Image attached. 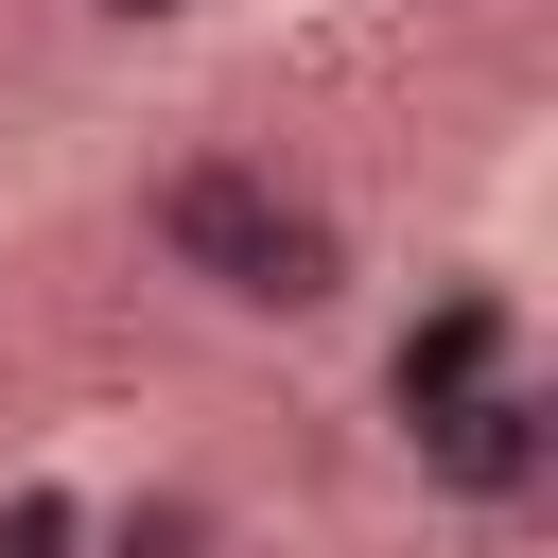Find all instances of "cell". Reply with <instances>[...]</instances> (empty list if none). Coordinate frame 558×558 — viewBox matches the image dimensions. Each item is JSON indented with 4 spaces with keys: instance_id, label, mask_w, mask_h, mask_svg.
Here are the masks:
<instances>
[{
    "instance_id": "1",
    "label": "cell",
    "mask_w": 558,
    "mask_h": 558,
    "mask_svg": "<svg viewBox=\"0 0 558 558\" xmlns=\"http://www.w3.org/2000/svg\"><path fill=\"white\" fill-rule=\"evenodd\" d=\"M122 244H140V279H157V296H192V314H227V331H331V314H349V279H366V244H349L331 174H314V157H279V140H227V122H192V140H157V157H140Z\"/></svg>"
},
{
    "instance_id": "2",
    "label": "cell",
    "mask_w": 558,
    "mask_h": 558,
    "mask_svg": "<svg viewBox=\"0 0 558 558\" xmlns=\"http://www.w3.org/2000/svg\"><path fill=\"white\" fill-rule=\"evenodd\" d=\"M418 488H436L453 523H523V506L558 488V384H541V366H488V384L418 401Z\"/></svg>"
},
{
    "instance_id": "3",
    "label": "cell",
    "mask_w": 558,
    "mask_h": 558,
    "mask_svg": "<svg viewBox=\"0 0 558 558\" xmlns=\"http://www.w3.org/2000/svg\"><path fill=\"white\" fill-rule=\"evenodd\" d=\"M87 558H227V506L209 488H122V506H87Z\"/></svg>"
},
{
    "instance_id": "4",
    "label": "cell",
    "mask_w": 558,
    "mask_h": 558,
    "mask_svg": "<svg viewBox=\"0 0 558 558\" xmlns=\"http://www.w3.org/2000/svg\"><path fill=\"white\" fill-rule=\"evenodd\" d=\"M70 541H87V488H17L0 506V558H70Z\"/></svg>"
},
{
    "instance_id": "5",
    "label": "cell",
    "mask_w": 558,
    "mask_h": 558,
    "mask_svg": "<svg viewBox=\"0 0 558 558\" xmlns=\"http://www.w3.org/2000/svg\"><path fill=\"white\" fill-rule=\"evenodd\" d=\"M209 0H70V35H105V52H157V35H192Z\"/></svg>"
}]
</instances>
